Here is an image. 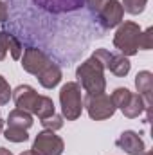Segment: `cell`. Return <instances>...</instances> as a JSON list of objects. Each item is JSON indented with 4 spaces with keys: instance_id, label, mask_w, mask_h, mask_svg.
<instances>
[{
    "instance_id": "cell-24",
    "label": "cell",
    "mask_w": 153,
    "mask_h": 155,
    "mask_svg": "<svg viewBox=\"0 0 153 155\" xmlns=\"http://www.w3.org/2000/svg\"><path fill=\"white\" fill-rule=\"evenodd\" d=\"M9 38L11 35L5 31H0V61L5 58V54L9 52Z\"/></svg>"
},
{
    "instance_id": "cell-7",
    "label": "cell",
    "mask_w": 153,
    "mask_h": 155,
    "mask_svg": "<svg viewBox=\"0 0 153 155\" xmlns=\"http://www.w3.org/2000/svg\"><path fill=\"white\" fill-rule=\"evenodd\" d=\"M22 69L25 71V72H29V74H33V76L38 78L52 61H50V58L43 52V51H40L36 47H27L24 52H22Z\"/></svg>"
},
{
    "instance_id": "cell-16",
    "label": "cell",
    "mask_w": 153,
    "mask_h": 155,
    "mask_svg": "<svg viewBox=\"0 0 153 155\" xmlns=\"http://www.w3.org/2000/svg\"><path fill=\"white\" fill-rule=\"evenodd\" d=\"M4 137L11 143H25L29 139V134H27V130L18 128V126H7L4 130Z\"/></svg>"
},
{
    "instance_id": "cell-2",
    "label": "cell",
    "mask_w": 153,
    "mask_h": 155,
    "mask_svg": "<svg viewBox=\"0 0 153 155\" xmlns=\"http://www.w3.org/2000/svg\"><path fill=\"white\" fill-rule=\"evenodd\" d=\"M76 78H77L76 83L86 94H101L106 88L105 67L92 56L88 60H85L76 69Z\"/></svg>"
},
{
    "instance_id": "cell-18",
    "label": "cell",
    "mask_w": 153,
    "mask_h": 155,
    "mask_svg": "<svg viewBox=\"0 0 153 155\" xmlns=\"http://www.w3.org/2000/svg\"><path fill=\"white\" fill-rule=\"evenodd\" d=\"M146 4H148V0H122L121 2V5H122V9L128 13V15H141L144 9H146Z\"/></svg>"
},
{
    "instance_id": "cell-9",
    "label": "cell",
    "mask_w": 153,
    "mask_h": 155,
    "mask_svg": "<svg viewBox=\"0 0 153 155\" xmlns=\"http://www.w3.org/2000/svg\"><path fill=\"white\" fill-rule=\"evenodd\" d=\"M115 146H117L119 150L126 152L128 155H141L146 150L142 137H141L137 132H133V130H124V132L117 137Z\"/></svg>"
},
{
    "instance_id": "cell-27",
    "label": "cell",
    "mask_w": 153,
    "mask_h": 155,
    "mask_svg": "<svg viewBox=\"0 0 153 155\" xmlns=\"http://www.w3.org/2000/svg\"><path fill=\"white\" fill-rule=\"evenodd\" d=\"M141 155H151V150H144Z\"/></svg>"
},
{
    "instance_id": "cell-29",
    "label": "cell",
    "mask_w": 153,
    "mask_h": 155,
    "mask_svg": "<svg viewBox=\"0 0 153 155\" xmlns=\"http://www.w3.org/2000/svg\"><path fill=\"white\" fill-rule=\"evenodd\" d=\"M20 155H33V153H31V152L27 150V152H22V153H20Z\"/></svg>"
},
{
    "instance_id": "cell-25",
    "label": "cell",
    "mask_w": 153,
    "mask_h": 155,
    "mask_svg": "<svg viewBox=\"0 0 153 155\" xmlns=\"http://www.w3.org/2000/svg\"><path fill=\"white\" fill-rule=\"evenodd\" d=\"M7 15H9V11H7V4L0 0V24L7 20Z\"/></svg>"
},
{
    "instance_id": "cell-28",
    "label": "cell",
    "mask_w": 153,
    "mask_h": 155,
    "mask_svg": "<svg viewBox=\"0 0 153 155\" xmlns=\"http://www.w3.org/2000/svg\"><path fill=\"white\" fill-rule=\"evenodd\" d=\"M2 130H4V121H2V117H0V134H2Z\"/></svg>"
},
{
    "instance_id": "cell-11",
    "label": "cell",
    "mask_w": 153,
    "mask_h": 155,
    "mask_svg": "<svg viewBox=\"0 0 153 155\" xmlns=\"http://www.w3.org/2000/svg\"><path fill=\"white\" fill-rule=\"evenodd\" d=\"M40 7L50 11V13H67L79 9L85 0H34Z\"/></svg>"
},
{
    "instance_id": "cell-23",
    "label": "cell",
    "mask_w": 153,
    "mask_h": 155,
    "mask_svg": "<svg viewBox=\"0 0 153 155\" xmlns=\"http://www.w3.org/2000/svg\"><path fill=\"white\" fill-rule=\"evenodd\" d=\"M9 52H11V58L13 60H20L22 58V52H24V47H22L20 40L16 38V36H13V35L9 38Z\"/></svg>"
},
{
    "instance_id": "cell-22",
    "label": "cell",
    "mask_w": 153,
    "mask_h": 155,
    "mask_svg": "<svg viewBox=\"0 0 153 155\" xmlns=\"http://www.w3.org/2000/svg\"><path fill=\"white\" fill-rule=\"evenodd\" d=\"M11 94H13V90H11V87H9V83H7V79L0 74V107L9 103Z\"/></svg>"
},
{
    "instance_id": "cell-6",
    "label": "cell",
    "mask_w": 153,
    "mask_h": 155,
    "mask_svg": "<svg viewBox=\"0 0 153 155\" xmlns=\"http://www.w3.org/2000/svg\"><path fill=\"white\" fill-rule=\"evenodd\" d=\"M63 150H65L63 139L56 135V132L52 130H43L34 137L29 152L33 155H61Z\"/></svg>"
},
{
    "instance_id": "cell-1",
    "label": "cell",
    "mask_w": 153,
    "mask_h": 155,
    "mask_svg": "<svg viewBox=\"0 0 153 155\" xmlns=\"http://www.w3.org/2000/svg\"><path fill=\"white\" fill-rule=\"evenodd\" d=\"M11 99L15 101L16 108H22L31 116H36L40 121L54 114V101L49 96L38 94L31 85H18L13 90Z\"/></svg>"
},
{
    "instance_id": "cell-10",
    "label": "cell",
    "mask_w": 153,
    "mask_h": 155,
    "mask_svg": "<svg viewBox=\"0 0 153 155\" xmlns=\"http://www.w3.org/2000/svg\"><path fill=\"white\" fill-rule=\"evenodd\" d=\"M121 112H122V116L128 117V119H135V117L142 116V114L146 112V123L150 121V108L146 107L142 96L137 94V92H132V97H130L128 103L121 108Z\"/></svg>"
},
{
    "instance_id": "cell-19",
    "label": "cell",
    "mask_w": 153,
    "mask_h": 155,
    "mask_svg": "<svg viewBox=\"0 0 153 155\" xmlns=\"http://www.w3.org/2000/svg\"><path fill=\"white\" fill-rule=\"evenodd\" d=\"M40 123L43 124V128H45V130H52V132H56V130L63 128V116H60V114H56V112H54L52 116L41 119Z\"/></svg>"
},
{
    "instance_id": "cell-17",
    "label": "cell",
    "mask_w": 153,
    "mask_h": 155,
    "mask_svg": "<svg viewBox=\"0 0 153 155\" xmlns=\"http://www.w3.org/2000/svg\"><path fill=\"white\" fill-rule=\"evenodd\" d=\"M112 101H114L115 108H122L126 103H128V99L132 97V90L130 88H126V87H119V88H115L114 92H112Z\"/></svg>"
},
{
    "instance_id": "cell-21",
    "label": "cell",
    "mask_w": 153,
    "mask_h": 155,
    "mask_svg": "<svg viewBox=\"0 0 153 155\" xmlns=\"http://www.w3.org/2000/svg\"><path fill=\"white\" fill-rule=\"evenodd\" d=\"M151 47H153V27H148V29L142 31L141 36H139V49L150 51Z\"/></svg>"
},
{
    "instance_id": "cell-13",
    "label": "cell",
    "mask_w": 153,
    "mask_h": 155,
    "mask_svg": "<svg viewBox=\"0 0 153 155\" xmlns=\"http://www.w3.org/2000/svg\"><path fill=\"white\" fill-rule=\"evenodd\" d=\"M61 78H63V74H61V69L52 61L41 74L38 76V81H40V85L43 87V88H54L60 81H61Z\"/></svg>"
},
{
    "instance_id": "cell-20",
    "label": "cell",
    "mask_w": 153,
    "mask_h": 155,
    "mask_svg": "<svg viewBox=\"0 0 153 155\" xmlns=\"http://www.w3.org/2000/svg\"><path fill=\"white\" fill-rule=\"evenodd\" d=\"M92 58H96L105 67V71H108V65H110V60H112V52L108 49H96L92 52Z\"/></svg>"
},
{
    "instance_id": "cell-3",
    "label": "cell",
    "mask_w": 153,
    "mask_h": 155,
    "mask_svg": "<svg viewBox=\"0 0 153 155\" xmlns=\"http://www.w3.org/2000/svg\"><path fill=\"white\" fill-rule=\"evenodd\" d=\"M142 29L135 22H121L114 35V47L126 58L139 52V36Z\"/></svg>"
},
{
    "instance_id": "cell-15",
    "label": "cell",
    "mask_w": 153,
    "mask_h": 155,
    "mask_svg": "<svg viewBox=\"0 0 153 155\" xmlns=\"http://www.w3.org/2000/svg\"><path fill=\"white\" fill-rule=\"evenodd\" d=\"M130 69H132V63H130V60H128L126 56H122V54H112L108 71H110L114 76H117V78L128 76Z\"/></svg>"
},
{
    "instance_id": "cell-26",
    "label": "cell",
    "mask_w": 153,
    "mask_h": 155,
    "mask_svg": "<svg viewBox=\"0 0 153 155\" xmlns=\"http://www.w3.org/2000/svg\"><path fill=\"white\" fill-rule=\"evenodd\" d=\"M0 155H13V153H11V150H7V148L0 146Z\"/></svg>"
},
{
    "instance_id": "cell-12",
    "label": "cell",
    "mask_w": 153,
    "mask_h": 155,
    "mask_svg": "<svg viewBox=\"0 0 153 155\" xmlns=\"http://www.w3.org/2000/svg\"><path fill=\"white\" fill-rule=\"evenodd\" d=\"M135 87L137 94L142 96L148 108H151V92H153V74L150 71H141L135 76Z\"/></svg>"
},
{
    "instance_id": "cell-14",
    "label": "cell",
    "mask_w": 153,
    "mask_h": 155,
    "mask_svg": "<svg viewBox=\"0 0 153 155\" xmlns=\"http://www.w3.org/2000/svg\"><path fill=\"white\" fill-rule=\"evenodd\" d=\"M33 116L22 108H15L9 112L7 116V126H18V128H24V130H29L33 126Z\"/></svg>"
},
{
    "instance_id": "cell-4",
    "label": "cell",
    "mask_w": 153,
    "mask_h": 155,
    "mask_svg": "<svg viewBox=\"0 0 153 155\" xmlns=\"http://www.w3.org/2000/svg\"><path fill=\"white\" fill-rule=\"evenodd\" d=\"M60 105H61V116L67 121H76L83 112V96L81 87L76 81H67L60 88Z\"/></svg>"
},
{
    "instance_id": "cell-5",
    "label": "cell",
    "mask_w": 153,
    "mask_h": 155,
    "mask_svg": "<svg viewBox=\"0 0 153 155\" xmlns=\"http://www.w3.org/2000/svg\"><path fill=\"white\" fill-rule=\"evenodd\" d=\"M83 108H86L90 119H94V121L110 119L117 110L112 97L108 94H105V92H101V94H86L85 99H83Z\"/></svg>"
},
{
    "instance_id": "cell-8",
    "label": "cell",
    "mask_w": 153,
    "mask_h": 155,
    "mask_svg": "<svg viewBox=\"0 0 153 155\" xmlns=\"http://www.w3.org/2000/svg\"><path fill=\"white\" fill-rule=\"evenodd\" d=\"M94 15L97 16L99 24L105 29H112V27H117L122 22L124 9H122V5H121L119 0H105Z\"/></svg>"
}]
</instances>
